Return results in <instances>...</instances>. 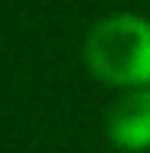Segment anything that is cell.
<instances>
[{
	"instance_id": "obj_1",
	"label": "cell",
	"mask_w": 150,
	"mask_h": 153,
	"mask_svg": "<svg viewBox=\"0 0 150 153\" xmlns=\"http://www.w3.org/2000/svg\"><path fill=\"white\" fill-rule=\"evenodd\" d=\"M85 65L95 78L118 88L150 85V20L118 13L101 20L85 39Z\"/></svg>"
},
{
	"instance_id": "obj_2",
	"label": "cell",
	"mask_w": 150,
	"mask_h": 153,
	"mask_svg": "<svg viewBox=\"0 0 150 153\" xmlns=\"http://www.w3.org/2000/svg\"><path fill=\"white\" fill-rule=\"evenodd\" d=\"M108 140L127 153L150 150V85L127 88L108 111Z\"/></svg>"
}]
</instances>
